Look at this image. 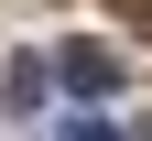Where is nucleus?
<instances>
[{"mask_svg":"<svg viewBox=\"0 0 152 141\" xmlns=\"http://www.w3.org/2000/svg\"><path fill=\"white\" fill-rule=\"evenodd\" d=\"M65 141H120V130H109V119H76V130H65Z\"/></svg>","mask_w":152,"mask_h":141,"instance_id":"3","label":"nucleus"},{"mask_svg":"<svg viewBox=\"0 0 152 141\" xmlns=\"http://www.w3.org/2000/svg\"><path fill=\"white\" fill-rule=\"evenodd\" d=\"M54 76H65L76 98H109V87H120V54H109V44H65V54H54Z\"/></svg>","mask_w":152,"mask_h":141,"instance_id":"1","label":"nucleus"},{"mask_svg":"<svg viewBox=\"0 0 152 141\" xmlns=\"http://www.w3.org/2000/svg\"><path fill=\"white\" fill-rule=\"evenodd\" d=\"M120 11H130V22H152V0H120Z\"/></svg>","mask_w":152,"mask_h":141,"instance_id":"4","label":"nucleus"},{"mask_svg":"<svg viewBox=\"0 0 152 141\" xmlns=\"http://www.w3.org/2000/svg\"><path fill=\"white\" fill-rule=\"evenodd\" d=\"M44 87H54V65H44V54H11V76H0L11 119H33V109H44Z\"/></svg>","mask_w":152,"mask_h":141,"instance_id":"2","label":"nucleus"}]
</instances>
